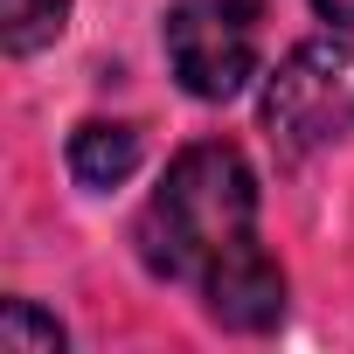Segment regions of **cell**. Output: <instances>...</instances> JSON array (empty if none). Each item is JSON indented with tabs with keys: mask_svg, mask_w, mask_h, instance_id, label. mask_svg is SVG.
I'll return each mask as SVG.
<instances>
[{
	"mask_svg": "<svg viewBox=\"0 0 354 354\" xmlns=\"http://www.w3.org/2000/svg\"><path fill=\"white\" fill-rule=\"evenodd\" d=\"M202 299H209V319L216 326H236V333H264L285 319V271L250 243H236L209 278H202Z\"/></svg>",
	"mask_w": 354,
	"mask_h": 354,
	"instance_id": "obj_4",
	"label": "cell"
},
{
	"mask_svg": "<svg viewBox=\"0 0 354 354\" xmlns=\"http://www.w3.org/2000/svg\"><path fill=\"white\" fill-rule=\"evenodd\" d=\"M56 347H63V326L35 299H8V313H0V354H56Z\"/></svg>",
	"mask_w": 354,
	"mask_h": 354,
	"instance_id": "obj_7",
	"label": "cell"
},
{
	"mask_svg": "<svg viewBox=\"0 0 354 354\" xmlns=\"http://www.w3.org/2000/svg\"><path fill=\"white\" fill-rule=\"evenodd\" d=\"M70 21V0H8L0 8V42H8L15 56H35L42 42H56Z\"/></svg>",
	"mask_w": 354,
	"mask_h": 354,
	"instance_id": "obj_6",
	"label": "cell"
},
{
	"mask_svg": "<svg viewBox=\"0 0 354 354\" xmlns=\"http://www.w3.org/2000/svg\"><path fill=\"white\" fill-rule=\"evenodd\" d=\"M250 236H257V174L230 139L188 146L132 223V243L153 278H195V285Z\"/></svg>",
	"mask_w": 354,
	"mask_h": 354,
	"instance_id": "obj_1",
	"label": "cell"
},
{
	"mask_svg": "<svg viewBox=\"0 0 354 354\" xmlns=\"http://www.w3.org/2000/svg\"><path fill=\"white\" fill-rule=\"evenodd\" d=\"M167 63L188 97L230 104L257 70V0H174L167 8Z\"/></svg>",
	"mask_w": 354,
	"mask_h": 354,
	"instance_id": "obj_3",
	"label": "cell"
},
{
	"mask_svg": "<svg viewBox=\"0 0 354 354\" xmlns=\"http://www.w3.org/2000/svg\"><path fill=\"white\" fill-rule=\"evenodd\" d=\"M132 167H139V132H132V125L91 118V125L70 132V174H77L84 188H118Z\"/></svg>",
	"mask_w": 354,
	"mask_h": 354,
	"instance_id": "obj_5",
	"label": "cell"
},
{
	"mask_svg": "<svg viewBox=\"0 0 354 354\" xmlns=\"http://www.w3.org/2000/svg\"><path fill=\"white\" fill-rule=\"evenodd\" d=\"M313 8H319L333 28H354V0H313Z\"/></svg>",
	"mask_w": 354,
	"mask_h": 354,
	"instance_id": "obj_8",
	"label": "cell"
},
{
	"mask_svg": "<svg viewBox=\"0 0 354 354\" xmlns=\"http://www.w3.org/2000/svg\"><path fill=\"white\" fill-rule=\"evenodd\" d=\"M354 125V28L299 42L264 84V132L285 160L333 146Z\"/></svg>",
	"mask_w": 354,
	"mask_h": 354,
	"instance_id": "obj_2",
	"label": "cell"
}]
</instances>
